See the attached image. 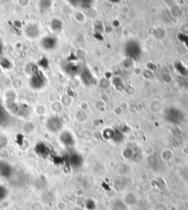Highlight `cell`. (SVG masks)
<instances>
[{
	"label": "cell",
	"instance_id": "6",
	"mask_svg": "<svg viewBox=\"0 0 188 210\" xmlns=\"http://www.w3.org/2000/svg\"><path fill=\"white\" fill-rule=\"evenodd\" d=\"M8 196V190L5 186L0 185V203L4 201Z\"/></svg>",
	"mask_w": 188,
	"mask_h": 210
},
{
	"label": "cell",
	"instance_id": "2",
	"mask_svg": "<svg viewBox=\"0 0 188 210\" xmlns=\"http://www.w3.org/2000/svg\"><path fill=\"white\" fill-rule=\"evenodd\" d=\"M12 168L7 162H0V176L3 178H8L11 175Z\"/></svg>",
	"mask_w": 188,
	"mask_h": 210
},
{
	"label": "cell",
	"instance_id": "3",
	"mask_svg": "<svg viewBox=\"0 0 188 210\" xmlns=\"http://www.w3.org/2000/svg\"><path fill=\"white\" fill-rule=\"evenodd\" d=\"M45 83V79L43 77L42 74L41 75L36 74V76L32 77L31 79V85L33 88L38 89V88H42L43 85Z\"/></svg>",
	"mask_w": 188,
	"mask_h": 210
},
{
	"label": "cell",
	"instance_id": "7",
	"mask_svg": "<svg viewBox=\"0 0 188 210\" xmlns=\"http://www.w3.org/2000/svg\"><path fill=\"white\" fill-rule=\"evenodd\" d=\"M7 120V112L0 105V124H2Z\"/></svg>",
	"mask_w": 188,
	"mask_h": 210
},
{
	"label": "cell",
	"instance_id": "8",
	"mask_svg": "<svg viewBox=\"0 0 188 210\" xmlns=\"http://www.w3.org/2000/svg\"><path fill=\"white\" fill-rule=\"evenodd\" d=\"M1 43H0V54H1Z\"/></svg>",
	"mask_w": 188,
	"mask_h": 210
},
{
	"label": "cell",
	"instance_id": "4",
	"mask_svg": "<svg viewBox=\"0 0 188 210\" xmlns=\"http://www.w3.org/2000/svg\"><path fill=\"white\" fill-rule=\"evenodd\" d=\"M42 46L46 49H54L56 46V40L53 37H46L43 39Z\"/></svg>",
	"mask_w": 188,
	"mask_h": 210
},
{
	"label": "cell",
	"instance_id": "1",
	"mask_svg": "<svg viewBox=\"0 0 188 210\" xmlns=\"http://www.w3.org/2000/svg\"><path fill=\"white\" fill-rule=\"evenodd\" d=\"M47 128L51 132H57L61 127V123L57 118H51L46 123Z\"/></svg>",
	"mask_w": 188,
	"mask_h": 210
},
{
	"label": "cell",
	"instance_id": "5",
	"mask_svg": "<svg viewBox=\"0 0 188 210\" xmlns=\"http://www.w3.org/2000/svg\"><path fill=\"white\" fill-rule=\"evenodd\" d=\"M26 34L30 38H36L39 34V30L36 26L30 25L26 29Z\"/></svg>",
	"mask_w": 188,
	"mask_h": 210
}]
</instances>
